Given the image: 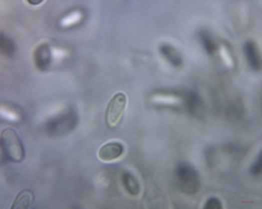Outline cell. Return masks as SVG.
Listing matches in <instances>:
<instances>
[{"instance_id": "cell-1", "label": "cell", "mask_w": 262, "mask_h": 209, "mask_svg": "<svg viewBox=\"0 0 262 209\" xmlns=\"http://www.w3.org/2000/svg\"><path fill=\"white\" fill-rule=\"evenodd\" d=\"M175 176L177 180L178 188L182 193L193 195L198 193L200 188V181L198 172L190 164L181 162L175 170Z\"/></svg>"}, {"instance_id": "cell-2", "label": "cell", "mask_w": 262, "mask_h": 209, "mask_svg": "<svg viewBox=\"0 0 262 209\" xmlns=\"http://www.w3.org/2000/svg\"><path fill=\"white\" fill-rule=\"evenodd\" d=\"M2 148L10 160L20 162L26 156V150L19 135L12 128H5L2 132Z\"/></svg>"}, {"instance_id": "cell-3", "label": "cell", "mask_w": 262, "mask_h": 209, "mask_svg": "<svg viewBox=\"0 0 262 209\" xmlns=\"http://www.w3.org/2000/svg\"><path fill=\"white\" fill-rule=\"evenodd\" d=\"M126 108L127 95L125 93L115 94L112 97V100H109L105 112V121L108 128H115L119 124V122L125 114Z\"/></svg>"}, {"instance_id": "cell-4", "label": "cell", "mask_w": 262, "mask_h": 209, "mask_svg": "<svg viewBox=\"0 0 262 209\" xmlns=\"http://www.w3.org/2000/svg\"><path fill=\"white\" fill-rule=\"evenodd\" d=\"M125 147L118 142H111L103 145L97 152L102 162H113L124 155Z\"/></svg>"}, {"instance_id": "cell-5", "label": "cell", "mask_w": 262, "mask_h": 209, "mask_svg": "<svg viewBox=\"0 0 262 209\" xmlns=\"http://www.w3.org/2000/svg\"><path fill=\"white\" fill-rule=\"evenodd\" d=\"M243 52H245L248 64H250L253 70L259 71L261 69V57L255 42L251 40L246 42L245 45H243Z\"/></svg>"}, {"instance_id": "cell-6", "label": "cell", "mask_w": 262, "mask_h": 209, "mask_svg": "<svg viewBox=\"0 0 262 209\" xmlns=\"http://www.w3.org/2000/svg\"><path fill=\"white\" fill-rule=\"evenodd\" d=\"M34 59L36 66H38L40 70H46L52 61V54L50 47L44 44L39 46L35 50Z\"/></svg>"}, {"instance_id": "cell-7", "label": "cell", "mask_w": 262, "mask_h": 209, "mask_svg": "<svg viewBox=\"0 0 262 209\" xmlns=\"http://www.w3.org/2000/svg\"><path fill=\"white\" fill-rule=\"evenodd\" d=\"M121 179H123V184L128 193L132 196H138L140 194L141 186L135 176L131 174L130 172H125Z\"/></svg>"}, {"instance_id": "cell-8", "label": "cell", "mask_w": 262, "mask_h": 209, "mask_svg": "<svg viewBox=\"0 0 262 209\" xmlns=\"http://www.w3.org/2000/svg\"><path fill=\"white\" fill-rule=\"evenodd\" d=\"M34 196L30 190H23L22 192L17 196L14 204L11 205L12 209H26L33 204Z\"/></svg>"}, {"instance_id": "cell-9", "label": "cell", "mask_w": 262, "mask_h": 209, "mask_svg": "<svg viewBox=\"0 0 262 209\" xmlns=\"http://www.w3.org/2000/svg\"><path fill=\"white\" fill-rule=\"evenodd\" d=\"M161 54L165 57L169 64H172L175 66H179L182 64V58L180 56V54L176 50V49L167 44H164L160 47Z\"/></svg>"}, {"instance_id": "cell-10", "label": "cell", "mask_w": 262, "mask_h": 209, "mask_svg": "<svg viewBox=\"0 0 262 209\" xmlns=\"http://www.w3.org/2000/svg\"><path fill=\"white\" fill-rule=\"evenodd\" d=\"M0 49L4 54H6L7 57H11L15 54L16 52V46L9 38H7L5 34H2L0 36Z\"/></svg>"}, {"instance_id": "cell-11", "label": "cell", "mask_w": 262, "mask_h": 209, "mask_svg": "<svg viewBox=\"0 0 262 209\" xmlns=\"http://www.w3.org/2000/svg\"><path fill=\"white\" fill-rule=\"evenodd\" d=\"M200 40H201V42H202L203 47L206 50V52H208L209 54H213L216 52L217 47L215 45L214 40H213V38L210 36V34L202 32L200 34Z\"/></svg>"}, {"instance_id": "cell-12", "label": "cell", "mask_w": 262, "mask_h": 209, "mask_svg": "<svg viewBox=\"0 0 262 209\" xmlns=\"http://www.w3.org/2000/svg\"><path fill=\"white\" fill-rule=\"evenodd\" d=\"M203 207L205 209H222L223 206H222V202H220V200L215 198H211L206 200Z\"/></svg>"}, {"instance_id": "cell-13", "label": "cell", "mask_w": 262, "mask_h": 209, "mask_svg": "<svg viewBox=\"0 0 262 209\" xmlns=\"http://www.w3.org/2000/svg\"><path fill=\"white\" fill-rule=\"evenodd\" d=\"M251 174L252 176H260L261 174V157L259 155L258 159H257V162H255L253 164H252V167H251Z\"/></svg>"}, {"instance_id": "cell-14", "label": "cell", "mask_w": 262, "mask_h": 209, "mask_svg": "<svg viewBox=\"0 0 262 209\" xmlns=\"http://www.w3.org/2000/svg\"><path fill=\"white\" fill-rule=\"evenodd\" d=\"M30 4H34V6H38V4H41L42 2H30Z\"/></svg>"}]
</instances>
